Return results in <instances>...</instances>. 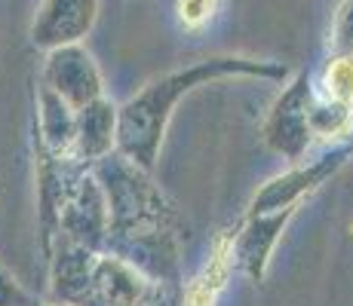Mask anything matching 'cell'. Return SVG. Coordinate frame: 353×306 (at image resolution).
<instances>
[{
  "label": "cell",
  "mask_w": 353,
  "mask_h": 306,
  "mask_svg": "<svg viewBox=\"0 0 353 306\" xmlns=\"http://www.w3.org/2000/svg\"><path fill=\"white\" fill-rule=\"evenodd\" d=\"M335 50L353 52V0H344L335 19Z\"/></svg>",
  "instance_id": "8fae6325"
},
{
  "label": "cell",
  "mask_w": 353,
  "mask_h": 306,
  "mask_svg": "<svg viewBox=\"0 0 353 306\" xmlns=\"http://www.w3.org/2000/svg\"><path fill=\"white\" fill-rule=\"evenodd\" d=\"M46 89L59 95L71 111H80L83 105L101 98V77L77 43L59 46L46 61Z\"/></svg>",
  "instance_id": "7a4b0ae2"
},
{
  "label": "cell",
  "mask_w": 353,
  "mask_h": 306,
  "mask_svg": "<svg viewBox=\"0 0 353 306\" xmlns=\"http://www.w3.org/2000/svg\"><path fill=\"white\" fill-rule=\"evenodd\" d=\"M307 107H310V80L298 77V83L286 89L276 101L274 113L268 120V144L292 162L301 160L304 147L310 141V126H307Z\"/></svg>",
  "instance_id": "277c9868"
},
{
  "label": "cell",
  "mask_w": 353,
  "mask_h": 306,
  "mask_svg": "<svg viewBox=\"0 0 353 306\" xmlns=\"http://www.w3.org/2000/svg\"><path fill=\"white\" fill-rule=\"evenodd\" d=\"M344 160H347V151H332V153L320 156V160H314L310 166H298V168H292L289 175H283V178L270 181L268 187L255 196L252 215L298 206L310 190H316L325 178H332V175L344 166Z\"/></svg>",
  "instance_id": "5b68a950"
},
{
  "label": "cell",
  "mask_w": 353,
  "mask_h": 306,
  "mask_svg": "<svg viewBox=\"0 0 353 306\" xmlns=\"http://www.w3.org/2000/svg\"><path fill=\"white\" fill-rule=\"evenodd\" d=\"M99 16V0H43L34 19L31 37L43 50L71 46L90 34Z\"/></svg>",
  "instance_id": "3957f363"
},
{
  "label": "cell",
  "mask_w": 353,
  "mask_h": 306,
  "mask_svg": "<svg viewBox=\"0 0 353 306\" xmlns=\"http://www.w3.org/2000/svg\"><path fill=\"white\" fill-rule=\"evenodd\" d=\"M221 10V0H175V12L179 22L188 31H200L203 25H209Z\"/></svg>",
  "instance_id": "30bf717a"
},
{
  "label": "cell",
  "mask_w": 353,
  "mask_h": 306,
  "mask_svg": "<svg viewBox=\"0 0 353 306\" xmlns=\"http://www.w3.org/2000/svg\"><path fill=\"white\" fill-rule=\"evenodd\" d=\"M114 107L105 98H96L90 105H83L74 117V141H77V151L83 156H105L114 144Z\"/></svg>",
  "instance_id": "ba28073f"
},
{
  "label": "cell",
  "mask_w": 353,
  "mask_h": 306,
  "mask_svg": "<svg viewBox=\"0 0 353 306\" xmlns=\"http://www.w3.org/2000/svg\"><path fill=\"white\" fill-rule=\"evenodd\" d=\"M139 306H166V303H163V297L157 294V291H154V297H151V300H145V303H139Z\"/></svg>",
  "instance_id": "7c38bea8"
},
{
  "label": "cell",
  "mask_w": 353,
  "mask_h": 306,
  "mask_svg": "<svg viewBox=\"0 0 353 306\" xmlns=\"http://www.w3.org/2000/svg\"><path fill=\"white\" fill-rule=\"evenodd\" d=\"M323 89L329 101L353 107V52H338L329 61L325 77H323Z\"/></svg>",
  "instance_id": "9c48e42d"
},
{
  "label": "cell",
  "mask_w": 353,
  "mask_h": 306,
  "mask_svg": "<svg viewBox=\"0 0 353 306\" xmlns=\"http://www.w3.org/2000/svg\"><path fill=\"white\" fill-rule=\"evenodd\" d=\"M230 270H234V233H221L212 242L209 261L194 276V282L185 288V300L181 306H215L221 291L228 288Z\"/></svg>",
  "instance_id": "52a82bcc"
},
{
  "label": "cell",
  "mask_w": 353,
  "mask_h": 306,
  "mask_svg": "<svg viewBox=\"0 0 353 306\" xmlns=\"http://www.w3.org/2000/svg\"><path fill=\"white\" fill-rule=\"evenodd\" d=\"M225 74H261V77H283L286 67L264 65V61H249V58H206L200 65L188 67V71L169 74V77L157 80L154 86H148L139 98H132L120 111L117 117V144L132 162H139L141 168L154 166L157 156V144L163 138L166 120L172 113V105L185 92H191L194 86H200L203 80L225 77Z\"/></svg>",
  "instance_id": "6da1fadb"
},
{
  "label": "cell",
  "mask_w": 353,
  "mask_h": 306,
  "mask_svg": "<svg viewBox=\"0 0 353 306\" xmlns=\"http://www.w3.org/2000/svg\"><path fill=\"white\" fill-rule=\"evenodd\" d=\"M292 215H295V206L276 208V212H258V217L249 221V227L243 233H234V263L243 273L252 276L255 282L268 270L276 236L283 233V227H286Z\"/></svg>",
  "instance_id": "8992f818"
}]
</instances>
